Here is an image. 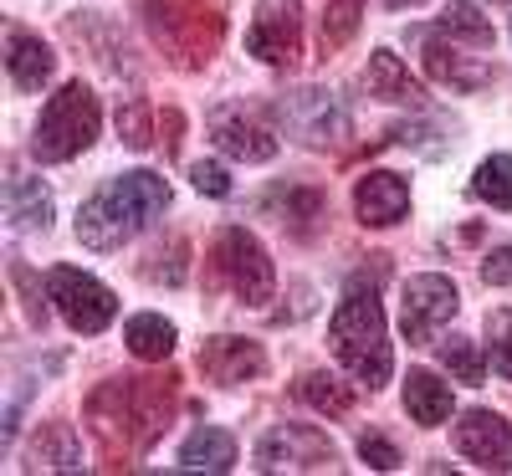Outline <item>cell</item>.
I'll use <instances>...</instances> for the list:
<instances>
[{
  "mask_svg": "<svg viewBox=\"0 0 512 476\" xmlns=\"http://www.w3.org/2000/svg\"><path fill=\"white\" fill-rule=\"evenodd\" d=\"M169 210V185L154 169H128V175L108 180L93 190L77 210V241L88 251H118L123 241H134L144 226H154Z\"/></svg>",
  "mask_w": 512,
  "mask_h": 476,
  "instance_id": "obj_1",
  "label": "cell"
},
{
  "mask_svg": "<svg viewBox=\"0 0 512 476\" xmlns=\"http://www.w3.org/2000/svg\"><path fill=\"white\" fill-rule=\"evenodd\" d=\"M328 343L338 364H344L359 384L369 389H384L390 384V369H395V354H390V328H384V308L374 297V282L354 277L344 287L333 308V323H328Z\"/></svg>",
  "mask_w": 512,
  "mask_h": 476,
  "instance_id": "obj_2",
  "label": "cell"
},
{
  "mask_svg": "<svg viewBox=\"0 0 512 476\" xmlns=\"http://www.w3.org/2000/svg\"><path fill=\"white\" fill-rule=\"evenodd\" d=\"M103 128V108H98V93L88 82H67L62 93H52V103L41 108V123H36V139H31V154L41 164H67L77 159L98 139Z\"/></svg>",
  "mask_w": 512,
  "mask_h": 476,
  "instance_id": "obj_3",
  "label": "cell"
},
{
  "mask_svg": "<svg viewBox=\"0 0 512 476\" xmlns=\"http://www.w3.org/2000/svg\"><path fill=\"white\" fill-rule=\"evenodd\" d=\"M47 297L62 313V323L72 333H103L118 318V297L82 267H52L47 272Z\"/></svg>",
  "mask_w": 512,
  "mask_h": 476,
  "instance_id": "obj_4",
  "label": "cell"
},
{
  "mask_svg": "<svg viewBox=\"0 0 512 476\" xmlns=\"http://www.w3.org/2000/svg\"><path fill=\"white\" fill-rule=\"evenodd\" d=\"M216 272L221 282L241 297V302H267L277 292V272H272V256L267 246L256 241L246 226H226L216 236Z\"/></svg>",
  "mask_w": 512,
  "mask_h": 476,
  "instance_id": "obj_5",
  "label": "cell"
},
{
  "mask_svg": "<svg viewBox=\"0 0 512 476\" xmlns=\"http://www.w3.org/2000/svg\"><path fill=\"white\" fill-rule=\"evenodd\" d=\"M456 313H461V292H456V282L441 277V272H420V277H410L405 292H400V333H405L410 343H436L441 328H446Z\"/></svg>",
  "mask_w": 512,
  "mask_h": 476,
  "instance_id": "obj_6",
  "label": "cell"
},
{
  "mask_svg": "<svg viewBox=\"0 0 512 476\" xmlns=\"http://www.w3.org/2000/svg\"><path fill=\"white\" fill-rule=\"evenodd\" d=\"M287 134L308 149H328V144H344L349 139V108L338 103V93L323 88H297L277 103Z\"/></svg>",
  "mask_w": 512,
  "mask_h": 476,
  "instance_id": "obj_7",
  "label": "cell"
},
{
  "mask_svg": "<svg viewBox=\"0 0 512 476\" xmlns=\"http://www.w3.org/2000/svg\"><path fill=\"white\" fill-rule=\"evenodd\" d=\"M246 52L267 67H292L303 52V11L297 0H256L246 26Z\"/></svg>",
  "mask_w": 512,
  "mask_h": 476,
  "instance_id": "obj_8",
  "label": "cell"
},
{
  "mask_svg": "<svg viewBox=\"0 0 512 476\" xmlns=\"http://www.w3.org/2000/svg\"><path fill=\"white\" fill-rule=\"evenodd\" d=\"M210 134H216V144L241 164H267L277 154V134L267 128V118L246 103H216L210 108Z\"/></svg>",
  "mask_w": 512,
  "mask_h": 476,
  "instance_id": "obj_9",
  "label": "cell"
},
{
  "mask_svg": "<svg viewBox=\"0 0 512 476\" xmlns=\"http://www.w3.org/2000/svg\"><path fill=\"white\" fill-rule=\"evenodd\" d=\"M328 466H333V441L318 436L313 425H277L256 446V471H328Z\"/></svg>",
  "mask_w": 512,
  "mask_h": 476,
  "instance_id": "obj_10",
  "label": "cell"
},
{
  "mask_svg": "<svg viewBox=\"0 0 512 476\" xmlns=\"http://www.w3.org/2000/svg\"><path fill=\"white\" fill-rule=\"evenodd\" d=\"M456 451L482 471H512V420L497 410H466L456 420Z\"/></svg>",
  "mask_w": 512,
  "mask_h": 476,
  "instance_id": "obj_11",
  "label": "cell"
},
{
  "mask_svg": "<svg viewBox=\"0 0 512 476\" xmlns=\"http://www.w3.org/2000/svg\"><path fill=\"white\" fill-rule=\"evenodd\" d=\"M410 210V180L395 175V169H369V175L354 185V215L364 226H395Z\"/></svg>",
  "mask_w": 512,
  "mask_h": 476,
  "instance_id": "obj_12",
  "label": "cell"
},
{
  "mask_svg": "<svg viewBox=\"0 0 512 476\" xmlns=\"http://www.w3.org/2000/svg\"><path fill=\"white\" fill-rule=\"evenodd\" d=\"M200 369L216 384H241V379H262L267 374V354L251 338H205L200 343Z\"/></svg>",
  "mask_w": 512,
  "mask_h": 476,
  "instance_id": "obj_13",
  "label": "cell"
},
{
  "mask_svg": "<svg viewBox=\"0 0 512 476\" xmlns=\"http://www.w3.org/2000/svg\"><path fill=\"white\" fill-rule=\"evenodd\" d=\"M52 47L41 36H31V31H21V26H11L6 31V77L16 82L21 93H41L47 88V77H52Z\"/></svg>",
  "mask_w": 512,
  "mask_h": 476,
  "instance_id": "obj_14",
  "label": "cell"
},
{
  "mask_svg": "<svg viewBox=\"0 0 512 476\" xmlns=\"http://www.w3.org/2000/svg\"><path fill=\"white\" fill-rule=\"evenodd\" d=\"M425 72H431L436 82H451L456 93H477V88H487V77H492V67H482L466 52H456V41L446 47L441 31H431V41H425Z\"/></svg>",
  "mask_w": 512,
  "mask_h": 476,
  "instance_id": "obj_15",
  "label": "cell"
},
{
  "mask_svg": "<svg viewBox=\"0 0 512 476\" xmlns=\"http://www.w3.org/2000/svg\"><path fill=\"white\" fill-rule=\"evenodd\" d=\"M405 410H410V420L415 425H441V420H451V384L446 379H436L431 369H410V379H405Z\"/></svg>",
  "mask_w": 512,
  "mask_h": 476,
  "instance_id": "obj_16",
  "label": "cell"
},
{
  "mask_svg": "<svg viewBox=\"0 0 512 476\" xmlns=\"http://www.w3.org/2000/svg\"><path fill=\"white\" fill-rule=\"evenodd\" d=\"M364 77H369V93H374V98H384V103H410V108H425L420 82L410 77V67H405L395 52H374Z\"/></svg>",
  "mask_w": 512,
  "mask_h": 476,
  "instance_id": "obj_17",
  "label": "cell"
},
{
  "mask_svg": "<svg viewBox=\"0 0 512 476\" xmlns=\"http://www.w3.org/2000/svg\"><path fill=\"white\" fill-rule=\"evenodd\" d=\"M180 471H231L236 466V441L216 425H200L195 436L180 446Z\"/></svg>",
  "mask_w": 512,
  "mask_h": 476,
  "instance_id": "obj_18",
  "label": "cell"
},
{
  "mask_svg": "<svg viewBox=\"0 0 512 476\" xmlns=\"http://www.w3.org/2000/svg\"><path fill=\"white\" fill-rule=\"evenodd\" d=\"M123 343H128V354H134V359L159 364V359L175 354V323L159 318V313H139V318H128Z\"/></svg>",
  "mask_w": 512,
  "mask_h": 476,
  "instance_id": "obj_19",
  "label": "cell"
},
{
  "mask_svg": "<svg viewBox=\"0 0 512 476\" xmlns=\"http://www.w3.org/2000/svg\"><path fill=\"white\" fill-rule=\"evenodd\" d=\"M6 210H11V221L21 231H47L52 226V195H47V185L31 180V175H16L6 185Z\"/></svg>",
  "mask_w": 512,
  "mask_h": 476,
  "instance_id": "obj_20",
  "label": "cell"
},
{
  "mask_svg": "<svg viewBox=\"0 0 512 476\" xmlns=\"http://www.w3.org/2000/svg\"><path fill=\"white\" fill-rule=\"evenodd\" d=\"M472 195L492 210H512V154H487L472 175Z\"/></svg>",
  "mask_w": 512,
  "mask_h": 476,
  "instance_id": "obj_21",
  "label": "cell"
},
{
  "mask_svg": "<svg viewBox=\"0 0 512 476\" xmlns=\"http://www.w3.org/2000/svg\"><path fill=\"white\" fill-rule=\"evenodd\" d=\"M436 31L451 41H472V47H492V21L472 6V0H451V6L436 16Z\"/></svg>",
  "mask_w": 512,
  "mask_h": 476,
  "instance_id": "obj_22",
  "label": "cell"
},
{
  "mask_svg": "<svg viewBox=\"0 0 512 476\" xmlns=\"http://www.w3.org/2000/svg\"><path fill=\"white\" fill-rule=\"evenodd\" d=\"M297 395H303L318 415H349L354 410V389L333 374H303L297 379Z\"/></svg>",
  "mask_w": 512,
  "mask_h": 476,
  "instance_id": "obj_23",
  "label": "cell"
},
{
  "mask_svg": "<svg viewBox=\"0 0 512 476\" xmlns=\"http://www.w3.org/2000/svg\"><path fill=\"white\" fill-rule=\"evenodd\" d=\"M262 210H272L282 226L292 221L297 231H308V226L318 221V215H323V195H318V190H297V185H292V190H272V195L262 200Z\"/></svg>",
  "mask_w": 512,
  "mask_h": 476,
  "instance_id": "obj_24",
  "label": "cell"
},
{
  "mask_svg": "<svg viewBox=\"0 0 512 476\" xmlns=\"http://www.w3.org/2000/svg\"><path fill=\"white\" fill-rule=\"evenodd\" d=\"M36 466H47V471H77L82 466V446L72 436V425H52L47 441H36Z\"/></svg>",
  "mask_w": 512,
  "mask_h": 476,
  "instance_id": "obj_25",
  "label": "cell"
},
{
  "mask_svg": "<svg viewBox=\"0 0 512 476\" xmlns=\"http://www.w3.org/2000/svg\"><path fill=\"white\" fill-rule=\"evenodd\" d=\"M441 364L451 369V379H461V384H487V364H482V349L472 338H451V343H441Z\"/></svg>",
  "mask_w": 512,
  "mask_h": 476,
  "instance_id": "obj_26",
  "label": "cell"
},
{
  "mask_svg": "<svg viewBox=\"0 0 512 476\" xmlns=\"http://www.w3.org/2000/svg\"><path fill=\"white\" fill-rule=\"evenodd\" d=\"M359 16H364V0H328V11H323V52L344 47V41L359 31Z\"/></svg>",
  "mask_w": 512,
  "mask_h": 476,
  "instance_id": "obj_27",
  "label": "cell"
},
{
  "mask_svg": "<svg viewBox=\"0 0 512 476\" xmlns=\"http://www.w3.org/2000/svg\"><path fill=\"white\" fill-rule=\"evenodd\" d=\"M487 338H492V369L512 379V308H497L487 318Z\"/></svg>",
  "mask_w": 512,
  "mask_h": 476,
  "instance_id": "obj_28",
  "label": "cell"
},
{
  "mask_svg": "<svg viewBox=\"0 0 512 476\" xmlns=\"http://www.w3.org/2000/svg\"><path fill=\"white\" fill-rule=\"evenodd\" d=\"M190 185L200 190V195H210V200H226L231 195V175L221 164H210V159H195L190 164Z\"/></svg>",
  "mask_w": 512,
  "mask_h": 476,
  "instance_id": "obj_29",
  "label": "cell"
},
{
  "mask_svg": "<svg viewBox=\"0 0 512 476\" xmlns=\"http://www.w3.org/2000/svg\"><path fill=\"white\" fill-rule=\"evenodd\" d=\"M118 134H123V144L149 149V108H144V103H128V108H118Z\"/></svg>",
  "mask_w": 512,
  "mask_h": 476,
  "instance_id": "obj_30",
  "label": "cell"
},
{
  "mask_svg": "<svg viewBox=\"0 0 512 476\" xmlns=\"http://www.w3.org/2000/svg\"><path fill=\"white\" fill-rule=\"evenodd\" d=\"M359 456H364V466H374V471H395L400 466V451L379 436V430H369V436H359Z\"/></svg>",
  "mask_w": 512,
  "mask_h": 476,
  "instance_id": "obj_31",
  "label": "cell"
},
{
  "mask_svg": "<svg viewBox=\"0 0 512 476\" xmlns=\"http://www.w3.org/2000/svg\"><path fill=\"white\" fill-rule=\"evenodd\" d=\"M482 282H492V287H512V246L487 251V262H482Z\"/></svg>",
  "mask_w": 512,
  "mask_h": 476,
  "instance_id": "obj_32",
  "label": "cell"
},
{
  "mask_svg": "<svg viewBox=\"0 0 512 476\" xmlns=\"http://www.w3.org/2000/svg\"><path fill=\"white\" fill-rule=\"evenodd\" d=\"M390 6H395V11H405V6H420V0H390Z\"/></svg>",
  "mask_w": 512,
  "mask_h": 476,
  "instance_id": "obj_33",
  "label": "cell"
}]
</instances>
